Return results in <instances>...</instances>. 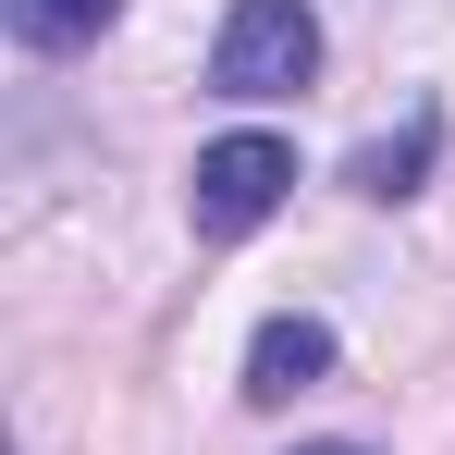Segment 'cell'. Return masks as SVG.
Wrapping results in <instances>:
<instances>
[{
  "label": "cell",
  "instance_id": "cell-1",
  "mask_svg": "<svg viewBox=\"0 0 455 455\" xmlns=\"http://www.w3.org/2000/svg\"><path fill=\"white\" fill-rule=\"evenodd\" d=\"M283 185H296V148L283 136H210L197 148V172H185V222L210 234V246H234V234H259L271 210H283Z\"/></svg>",
  "mask_w": 455,
  "mask_h": 455
},
{
  "label": "cell",
  "instance_id": "cell-2",
  "mask_svg": "<svg viewBox=\"0 0 455 455\" xmlns=\"http://www.w3.org/2000/svg\"><path fill=\"white\" fill-rule=\"evenodd\" d=\"M307 75H320V12L307 0H234L222 50H210V86L222 99H283Z\"/></svg>",
  "mask_w": 455,
  "mask_h": 455
},
{
  "label": "cell",
  "instance_id": "cell-3",
  "mask_svg": "<svg viewBox=\"0 0 455 455\" xmlns=\"http://www.w3.org/2000/svg\"><path fill=\"white\" fill-rule=\"evenodd\" d=\"M320 370H332V320H307V307H283V320H259V345H246V394H259V406H283V394H307Z\"/></svg>",
  "mask_w": 455,
  "mask_h": 455
},
{
  "label": "cell",
  "instance_id": "cell-4",
  "mask_svg": "<svg viewBox=\"0 0 455 455\" xmlns=\"http://www.w3.org/2000/svg\"><path fill=\"white\" fill-rule=\"evenodd\" d=\"M111 25H124V0H12V37L25 50H86Z\"/></svg>",
  "mask_w": 455,
  "mask_h": 455
},
{
  "label": "cell",
  "instance_id": "cell-5",
  "mask_svg": "<svg viewBox=\"0 0 455 455\" xmlns=\"http://www.w3.org/2000/svg\"><path fill=\"white\" fill-rule=\"evenodd\" d=\"M431 148H443V124L419 111L394 148H357V197H419V172H431Z\"/></svg>",
  "mask_w": 455,
  "mask_h": 455
},
{
  "label": "cell",
  "instance_id": "cell-6",
  "mask_svg": "<svg viewBox=\"0 0 455 455\" xmlns=\"http://www.w3.org/2000/svg\"><path fill=\"white\" fill-rule=\"evenodd\" d=\"M296 455H370V443H296Z\"/></svg>",
  "mask_w": 455,
  "mask_h": 455
}]
</instances>
